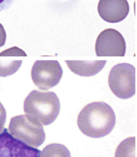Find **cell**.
<instances>
[{
  "label": "cell",
  "instance_id": "obj_13",
  "mask_svg": "<svg viewBox=\"0 0 137 157\" xmlns=\"http://www.w3.org/2000/svg\"><path fill=\"white\" fill-rule=\"evenodd\" d=\"M27 56V54L25 53L23 50L20 49V48L18 47H13L8 49L5 50L3 52L0 53V56Z\"/></svg>",
  "mask_w": 137,
  "mask_h": 157
},
{
  "label": "cell",
  "instance_id": "obj_11",
  "mask_svg": "<svg viewBox=\"0 0 137 157\" xmlns=\"http://www.w3.org/2000/svg\"><path fill=\"white\" fill-rule=\"evenodd\" d=\"M40 157H71V153L63 144H51L43 149Z\"/></svg>",
  "mask_w": 137,
  "mask_h": 157
},
{
  "label": "cell",
  "instance_id": "obj_12",
  "mask_svg": "<svg viewBox=\"0 0 137 157\" xmlns=\"http://www.w3.org/2000/svg\"><path fill=\"white\" fill-rule=\"evenodd\" d=\"M22 60H0V77L7 78L20 69Z\"/></svg>",
  "mask_w": 137,
  "mask_h": 157
},
{
  "label": "cell",
  "instance_id": "obj_4",
  "mask_svg": "<svg viewBox=\"0 0 137 157\" xmlns=\"http://www.w3.org/2000/svg\"><path fill=\"white\" fill-rule=\"evenodd\" d=\"M110 90L116 97L128 99L135 94V69L128 63L118 64L111 68L108 75Z\"/></svg>",
  "mask_w": 137,
  "mask_h": 157
},
{
  "label": "cell",
  "instance_id": "obj_1",
  "mask_svg": "<svg viewBox=\"0 0 137 157\" xmlns=\"http://www.w3.org/2000/svg\"><path fill=\"white\" fill-rule=\"evenodd\" d=\"M116 118L112 108L103 101H94L84 106L78 114L77 125L84 136L103 138L115 127Z\"/></svg>",
  "mask_w": 137,
  "mask_h": 157
},
{
  "label": "cell",
  "instance_id": "obj_16",
  "mask_svg": "<svg viewBox=\"0 0 137 157\" xmlns=\"http://www.w3.org/2000/svg\"><path fill=\"white\" fill-rule=\"evenodd\" d=\"M6 39H7L6 31H5L3 26L0 24V48L4 45L6 43Z\"/></svg>",
  "mask_w": 137,
  "mask_h": 157
},
{
  "label": "cell",
  "instance_id": "obj_3",
  "mask_svg": "<svg viewBox=\"0 0 137 157\" xmlns=\"http://www.w3.org/2000/svg\"><path fill=\"white\" fill-rule=\"evenodd\" d=\"M8 131L15 139L35 148L41 146L46 139L43 125L27 114L11 118Z\"/></svg>",
  "mask_w": 137,
  "mask_h": 157
},
{
  "label": "cell",
  "instance_id": "obj_9",
  "mask_svg": "<svg viewBox=\"0 0 137 157\" xmlns=\"http://www.w3.org/2000/svg\"><path fill=\"white\" fill-rule=\"evenodd\" d=\"M106 60H66L69 69L80 77L96 75L104 68Z\"/></svg>",
  "mask_w": 137,
  "mask_h": 157
},
{
  "label": "cell",
  "instance_id": "obj_2",
  "mask_svg": "<svg viewBox=\"0 0 137 157\" xmlns=\"http://www.w3.org/2000/svg\"><path fill=\"white\" fill-rule=\"evenodd\" d=\"M23 110L43 126H48L59 116V99L54 92L32 90L24 100Z\"/></svg>",
  "mask_w": 137,
  "mask_h": 157
},
{
  "label": "cell",
  "instance_id": "obj_14",
  "mask_svg": "<svg viewBox=\"0 0 137 157\" xmlns=\"http://www.w3.org/2000/svg\"><path fill=\"white\" fill-rule=\"evenodd\" d=\"M6 120H7V112L3 105L0 101V134L4 131Z\"/></svg>",
  "mask_w": 137,
  "mask_h": 157
},
{
  "label": "cell",
  "instance_id": "obj_6",
  "mask_svg": "<svg viewBox=\"0 0 137 157\" xmlns=\"http://www.w3.org/2000/svg\"><path fill=\"white\" fill-rule=\"evenodd\" d=\"M95 50L98 56H124L126 52L125 40L120 32L107 28L97 36Z\"/></svg>",
  "mask_w": 137,
  "mask_h": 157
},
{
  "label": "cell",
  "instance_id": "obj_15",
  "mask_svg": "<svg viewBox=\"0 0 137 157\" xmlns=\"http://www.w3.org/2000/svg\"><path fill=\"white\" fill-rule=\"evenodd\" d=\"M15 0H0V12L11 7Z\"/></svg>",
  "mask_w": 137,
  "mask_h": 157
},
{
  "label": "cell",
  "instance_id": "obj_10",
  "mask_svg": "<svg viewBox=\"0 0 137 157\" xmlns=\"http://www.w3.org/2000/svg\"><path fill=\"white\" fill-rule=\"evenodd\" d=\"M115 157H135V137L131 136L120 142L115 151Z\"/></svg>",
  "mask_w": 137,
  "mask_h": 157
},
{
  "label": "cell",
  "instance_id": "obj_7",
  "mask_svg": "<svg viewBox=\"0 0 137 157\" xmlns=\"http://www.w3.org/2000/svg\"><path fill=\"white\" fill-rule=\"evenodd\" d=\"M41 151L15 139L5 128L0 134V157H40Z\"/></svg>",
  "mask_w": 137,
  "mask_h": 157
},
{
  "label": "cell",
  "instance_id": "obj_8",
  "mask_svg": "<svg viewBox=\"0 0 137 157\" xmlns=\"http://www.w3.org/2000/svg\"><path fill=\"white\" fill-rule=\"evenodd\" d=\"M130 11L127 0H99L98 13L104 21L119 23L128 16Z\"/></svg>",
  "mask_w": 137,
  "mask_h": 157
},
{
  "label": "cell",
  "instance_id": "obj_5",
  "mask_svg": "<svg viewBox=\"0 0 137 157\" xmlns=\"http://www.w3.org/2000/svg\"><path fill=\"white\" fill-rule=\"evenodd\" d=\"M31 74L35 86L42 90H47L59 83L63 69L58 60H36Z\"/></svg>",
  "mask_w": 137,
  "mask_h": 157
}]
</instances>
